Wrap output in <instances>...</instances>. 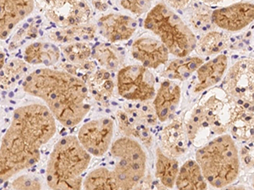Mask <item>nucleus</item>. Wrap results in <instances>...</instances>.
I'll return each instance as SVG.
<instances>
[{
    "instance_id": "13",
    "label": "nucleus",
    "mask_w": 254,
    "mask_h": 190,
    "mask_svg": "<svg viewBox=\"0 0 254 190\" xmlns=\"http://www.w3.org/2000/svg\"><path fill=\"white\" fill-rule=\"evenodd\" d=\"M131 55L147 69H156L169 60L170 52L161 42L150 36L136 38L131 46Z\"/></svg>"
},
{
    "instance_id": "1",
    "label": "nucleus",
    "mask_w": 254,
    "mask_h": 190,
    "mask_svg": "<svg viewBox=\"0 0 254 190\" xmlns=\"http://www.w3.org/2000/svg\"><path fill=\"white\" fill-rule=\"evenodd\" d=\"M55 132V118L45 105L30 104L15 110L0 142V156L9 179L39 161L41 148Z\"/></svg>"
},
{
    "instance_id": "16",
    "label": "nucleus",
    "mask_w": 254,
    "mask_h": 190,
    "mask_svg": "<svg viewBox=\"0 0 254 190\" xmlns=\"http://www.w3.org/2000/svg\"><path fill=\"white\" fill-rule=\"evenodd\" d=\"M182 90L173 81H162L153 98V107L159 122L171 120L179 107Z\"/></svg>"
},
{
    "instance_id": "26",
    "label": "nucleus",
    "mask_w": 254,
    "mask_h": 190,
    "mask_svg": "<svg viewBox=\"0 0 254 190\" xmlns=\"http://www.w3.org/2000/svg\"><path fill=\"white\" fill-rule=\"evenodd\" d=\"M155 177L166 189H173L179 172V162L176 158L166 155L160 147L156 149Z\"/></svg>"
},
{
    "instance_id": "29",
    "label": "nucleus",
    "mask_w": 254,
    "mask_h": 190,
    "mask_svg": "<svg viewBox=\"0 0 254 190\" xmlns=\"http://www.w3.org/2000/svg\"><path fill=\"white\" fill-rule=\"evenodd\" d=\"M229 44L228 35L218 31H210L204 33L200 40L196 42L195 49L198 54L208 57L219 54L228 48Z\"/></svg>"
},
{
    "instance_id": "4",
    "label": "nucleus",
    "mask_w": 254,
    "mask_h": 190,
    "mask_svg": "<svg viewBox=\"0 0 254 190\" xmlns=\"http://www.w3.org/2000/svg\"><path fill=\"white\" fill-rule=\"evenodd\" d=\"M195 157L207 184L214 188L232 185L239 176L238 148L231 135L212 139L196 150Z\"/></svg>"
},
{
    "instance_id": "37",
    "label": "nucleus",
    "mask_w": 254,
    "mask_h": 190,
    "mask_svg": "<svg viewBox=\"0 0 254 190\" xmlns=\"http://www.w3.org/2000/svg\"><path fill=\"white\" fill-rule=\"evenodd\" d=\"M9 179L7 172H6L5 167L3 165V161L2 158L0 156V185L3 184L4 182L7 181Z\"/></svg>"
},
{
    "instance_id": "11",
    "label": "nucleus",
    "mask_w": 254,
    "mask_h": 190,
    "mask_svg": "<svg viewBox=\"0 0 254 190\" xmlns=\"http://www.w3.org/2000/svg\"><path fill=\"white\" fill-rule=\"evenodd\" d=\"M44 15L59 27H70L88 23L91 18L89 5L81 1H45L38 3Z\"/></svg>"
},
{
    "instance_id": "36",
    "label": "nucleus",
    "mask_w": 254,
    "mask_h": 190,
    "mask_svg": "<svg viewBox=\"0 0 254 190\" xmlns=\"http://www.w3.org/2000/svg\"><path fill=\"white\" fill-rule=\"evenodd\" d=\"M165 3L171 9L174 8V9H182L188 8L191 3L190 1H168Z\"/></svg>"
},
{
    "instance_id": "38",
    "label": "nucleus",
    "mask_w": 254,
    "mask_h": 190,
    "mask_svg": "<svg viewBox=\"0 0 254 190\" xmlns=\"http://www.w3.org/2000/svg\"><path fill=\"white\" fill-rule=\"evenodd\" d=\"M92 4L99 11H106L109 9V3H105V2H99V1L98 2H93Z\"/></svg>"
},
{
    "instance_id": "21",
    "label": "nucleus",
    "mask_w": 254,
    "mask_h": 190,
    "mask_svg": "<svg viewBox=\"0 0 254 190\" xmlns=\"http://www.w3.org/2000/svg\"><path fill=\"white\" fill-rule=\"evenodd\" d=\"M61 49L47 42H36L26 47L24 51V59L26 63L34 65L53 66L61 59Z\"/></svg>"
},
{
    "instance_id": "15",
    "label": "nucleus",
    "mask_w": 254,
    "mask_h": 190,
    "mask_svg": "<svg viewBox=\"0 0 254 190\" xmlns=\"http://www.w3.org/2000/svg\"><path fill=\"white\" fill-rule=\"evenodd\" d=\"M230 101L227 128L231 137L247 142L254 136V104L244 101Z\"/></svg>"
},
{
    "instance_id": "35",
    "label": "nucleus",
    "mask_w": 254,
    "mask_h": 190,
    "mask_svg": "<svg viewBox=\"0 0 254 190\" xmlns=\"http://www.w3.org/2000/svg\"><path fill=\"white\" fill-rule=\"evenodd\" d=\"M27 29L20 30L19 32L15 34L14 38L12 39L10 45H9V49L13 50V49L17 48L18 47L20 46V42H22L24 39L26 38H33L37 37L38 35V28L33 25L26 27Z\"/></svg>"
},
{
    "instance_id": "23",
    "label": "nucleus",
    "mask_w": 254,
    "mask_h": 190,
    "mask_svg": "<svg viewBox=\"0 0 254 190\" xmlns=\"http://www.w3.org/2000/svg\"><path fill=\"white\" fill-rule=\"evenodd\" d=\"M176 185L178 190H206L208 184L196 161L188 160L180 167Z\"/></svg>"
},
{
    "instance_id": "5",
    "label": "nucleus",
    "mask_w": 254,
    "mask_h": 190,
    "mask_svg": "<svg viewBox=\"0 0 254 190\" xmlns=\"http://www.w3.org/2000/svg\"><path fill=\"white\" fill-rule=\"evenodd\" d=\"M144 28L153 32L168 51L185 58L196 48V36L182 18L165 3H158L147 12Z\"/></svg>"
},
{
    "instance_id": "6",
    "label": "nucleus",
    "mask_w": 254,
    "mask_h": 190,
    "mask_svg": "<svg viewBox=\"0 0 254 190\" xmlns=\"http://www.w3.org/2000/svg\"><path fill=\"white\" fill-rule=\"evenodd\" d=\"M230 101L217 94H211L200 101L190 112L185 123L188 142H202L203 139L224 135L228 131Z\"/></svg>"
},
{
    "instance_id": "3",
    "label": "nucleus",
    "mask_w": 254,
    "mask_h": 190,
    "mask_svg": "<svg viewBox=\"0 0 254 190\" xmlns=\"http://www.w3.org/2000/svg\"><path fill=\"white\" fill-rule=\"evenodd\" d=\"M91 156L75 136H65L55 144L47 165L46 179L52 190H81Z\"/></svg>"
},
{
    "instance_id": "31",
    "label": "nucleus",
    "mask_w": 254,
    "mask_h": 190,
    "mask_svg": "<svg viewBox=\"0 0 254 190\" xmlns=\"http://www.w3.org/2000/svg\"><path fill=\"white\" fill-rule=\"evenodd\" d=\"M68 63L75 67L85 65L92 58V47L88 43H75L61 47Z\"/></svg>"
},
{
    "instance_id": "17",
    "label": "nucleus",
    "mask_w": 254,
    "mask_h": 190,
    "mask_svg": "<svg viewBox=\"0 0 254 190\" xmlns=\"http://www.w3.org/2000/svg\"><path fill=\"white\" fill-rule=\"evenodd\" d=\"M32 1H0V39L9 37L18 24L34 10Z\"/></svg>"
},
{
    "instance_id": "2",
    "label": "nucleus",
    "mask_w": 254,
    "mask_h": 190,
    "mask_svg": "<svg viewBox=\"0 0 254 190\" xmlns=\"http://www.w3.org/2000/svg\"><path fill=\"white\" fill-rule=\"evenodd\" d=\"M23 90L45 102L54 118L65 127L80 124L90 111V95L81 78L60 69H36L27 75Z\"/></svg>"
},
{
    "instance_id": "14",
    "label": "nucleus",
    "mask_w": 254,
    "mask_h": 190,
    "mask_svg": "<svg viewBox=\"0 0 254 190\" xmlns=\"http://www.w3.org/2000/svg\"><path fill=\"white\" fill-rule=\"evenodd\" d=\"M98 32L110 44L129 40L137 29L134 18L120 13H109L98 20Z\"/></svg>"
},
{
    "instance_id": "27",
    "label": "nucleus",
    "mask_w": 254,
    "mask_h": 190,
    "mask_svg": "<svg viewBox=\"0 0 254 190\" xmlns=\"http://www.w3.org/2000/svg\"><path fill=\"white\" fill-rule=\"evenodd\" d=\"M116 118L119 130L124 135V137L134 139L136 142L139 141L145 146L150 148L153 144V136L150 130L132 121L123 109H119L116 112Z\"/></svg>"
},
{
    "instance_id": "30",
    "label": "nucleus",
    "mask_w": 254,
    "mask_h": 190,
    "mask_svg": "<svg viewBox=\"0 0 254 190\" xmlns=\"http://www.w3.org/2000/svg\"><path fill=\"white\" fill-rule=\"evenodd\" d=\"M189 11V22L195 31L199 33H207L214 29L212 20V12L209 6L205 3H190Z\"/></svg>"
},
{
    "instance_id": "25",
    "label": "nucleus",
    "mask_w": 254,
    "mask_h": 190,
    "mask_svg": "<svg viewBox=\"0 0 254 190\" xmlns=\"http://www.w3.org/2000/svg\"><path fill=\"white\" fill-rule=\"evenodd\" d=\"M92 58L97 61L102 69L108 71L120 70L125 63L124 52L110 43H99L92 48Z\"/></svg>"
},
{
    "instance_id": "10",
    "label": "nucleus",
    "mask_w": 254,
    "mask_h": 190,
    "mask_svg": "<svg viewBox=\"0 0 254 190\" xmlns=\"http://www.w3.org/2000/svg\"><path fill=\"white\" fill-rule=\"evenodd\" d=\"M115 124L110 118L87 122L79 130L77 140L90 156H104L112 144Z\"/></svg>"
},
{
    "instance_id": "34",
    "label": "nucleus",
    "mask_w": 254,
    "mask_h": 190,
    "mask_svg": "<svg viewBox=\"0 0 254 190\" xmlns=\"http://www.w3.org/2000/svg\"><path fill=\"white\" fill-rule=\"evenodd\" d=\"M120 5L134 15H141L150 10L149 1H121Z\"/></svg>"
},
{
    "instance_id": "40",
    "label": "nucleus",
    "mask_w": 254,
    "mask_h": 190,
    "mask_svg": "<svg viewBox=\"0 0 254 190\" xmlns=\"http://www.w3.org/2000/svg\"><path fill=\"white\" fill-rule=\"evenodd\" d=\"M4 60H5L4 53L0 50V71L3 69V66H4Z\"/></svg>"
},
{
    "instance_id": "7",
    "label": "nucleus",
    "mask_w": 254,
    "mask_h": 190,
    "mask_svg": "<svg viewBox=\"0 0 254 190\" xmlns=\"http://www.w3.org/2000/svg\"><path fill=\"white\" fill-rule=\"evenodd\" d=\"M114 174L121 190H133L147 171V155L142 144L134 139L122 137L110 146Z\"/></svg>"
},
{
    "instance_id": "39",
    "label": "nucleus",
    "mask_w": 254,
    "mask_h": 190,
    "mask_svg": "<svg viewBox=\"0 0 254 190\" xmlns=\"http://www.w3.org/2000/svg\"><path fill=\"white\" fill-rule=\"evenodd\" d=\"M220 190H247L243 185H229L226 187L220 189Z\"/></svg>"
},
{
    "instance_id": "32",
    "label": "nucleus",
    "mask_w": 254,
    "mask_h": 190,
    "mask_svg": "<svg viewBox=\"0 0 254 190\" xmlns=\"http://www.w3.org/2000/svg\"><path fill=\"white\" fill-rule=\"evenodd\" d=\"M27 70V63L18 58L13 59L0 71V87L7 89L15 85Z\"/></svg>"
},
{
    "instance_id": "9",
    "label": "nucleus",
    "mask_w": 254,
    "mask_h": 190,
    "mask_svg": "<svg viewBox=\"0 0 254 190\" xmlns=\"http://www.w3.org/2000/svg\"><path fill=\"white\" fill-rule=\"evenodd\" d=\"M222 86L229 100L254 104V59L237 61L227 70Z\"/></svg>"
},
{
    "instance_id": "33",
    "label": "nucleus",
    "mask_w": 254,
    "mask_h": 190,
    "mask_svg": "<svg viewBox=\"0 0 254 190\" xmlns=\"http://www.w3.org/2000/svg\"><path fill=\"white\" fill-rule=\"evenodd\" d=\"M12 188L15 190H41L42 183L40 180L30 175H21L12 182Z\"/></svg>"
},
{
    "instance_id": "18",
    "label": "nucleus",
    "mask_w": 254,
    "mask_h": 190,
    "mask_svg": "<svg viewBox=\"0 0 254 190\" xmlns=\"http://www.w3.org/2000/svg\"><path fill=\"white\" fill-rule=\"evenodd\" d=\"M228 67V58L220 54L202 63L196 70V79L192 92L195 94L202 93L219 83L222 80Z\"/></svg>"
},
{
    "instance_id": "8",
    "label": "nucleus",
    "mask_w": 254,
    "mask_h": 190,
    "mask_svg": "<svg viewBox=\"0 0 254 190\" xmlns=\"http://www.w3.org/2000/svg\"><path fill=\"white\" fill-rule=\"evenodd\" d=\"M116 86L119 95L133 102L151 101L156 93L153 73L139 64L123 66L118 70Z\"/></svg>"
},
{
    "instance_id": "12",
    "label": "nucleus",
    "mask_w": 254,
    "mask_h": 190,
    "mask_svg": "<svg viewBox=\"0 0 254 190\" xmlns=\"http://www.w3.org/2000/svg\"><path fill=\"white\" fill-rule=\"evenodd\" d=\"M254 3L239 2L212 12L214 26L227 32H239L254 21Z\"/></svg>"
},
{
    "instance_id": "24",
    "label": "nucleus",
    "mask_w": 254,
    "mask_h": 190,
    "mask_svg": "<svg viewBox=\"0 0 254 190\" xmlns=\"http://www.w3.org/2000/svg\"><path fill=\"white\" fill-rule=\"evenodd\" d=\"M203 63V58L199 56L177 58L168 64L162 75L170 81H185L190 78Z\"/></svg>"
},
{
    "instance_id": "22",
    "label": "nucleus",
    "mask_w": 254,
    "mask_h": 190,
    "mask_svg": "<svg viewBox=\"0 0 254 190\" xmlns=\"http://www.w3.org/2000/svg\"><path fill=\"white\" fill-rule=\"evenodd\" d=\"M97 27L93 24H84L70 27H59L49 35L51 40L57 44L68 45L75 43H88L95 38Z\"/></svg>"
},
{
    "instance_id": "19",
    "label": "nucleus",
    "mask_w": 254,
    "mask_h": 190,
    "mask_svg": "<svg viewBox=\"0 0 254 190\" xmlns=\"http://www.w3.org/2000/svg\"><path fill=\"white\" fill-rule=\"evenodd\" d=\"M188 139L185 123L182 118L174 117L161 133V150L169 156L176 158L188 150Z\"/></svg>"
},
{
    "instance_id": "28",
    "label": "nucleus",
    "mask_w": 254,
    "mask_h": 190,
    "mask_svg": "<svg viewBox=\"0 0 254 190\" xmlns=\"http://www.w3.org/2000/svg\"><path fill=\"white\" fill-rule=\"evenodd\" d=\"M84 190H121L114 172L107 167H98L83 180Z\"/></svg>"
},
{
    "instance_id": "20",
    "label": "nucleus",
    "mask_w": 254,
    "mask_h": 190,
    "mask_svg": "<svg viewBox=\"0 0 254 190\" xmlns=\"http://www.w3.org/2000/svg\"><path fill=\"white\" fill-rule=\"evenodd\" d=\"M89 95L99 103L105 105L115 93V82L110 71L104 69H95L84 80Z\"/></svg>"
}]
</instances>
